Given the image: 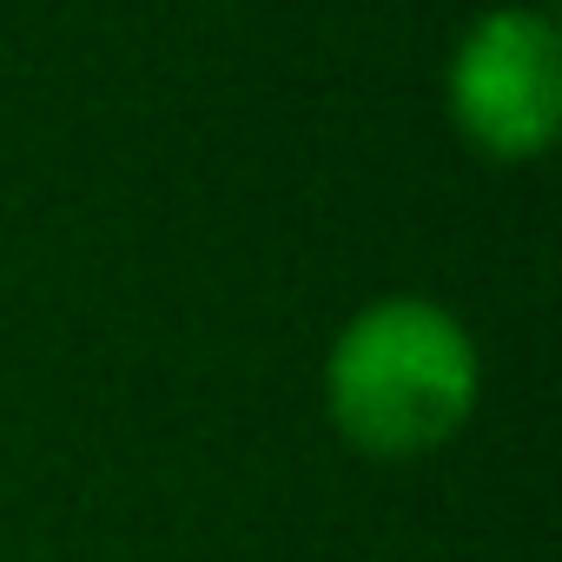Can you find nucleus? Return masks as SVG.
I'll return each mask as SVG.
<instances>
[{
	"instance_id": "nucleus-1",
	"label": "nucleus",
	"mask_w": 562,
	"mask_h": 562,
	"mask_svg": "<svg viewBox=\"0 0 562 562\" xmlns=\"http://www.w3.org/2000/svg\"><path fill=\"white\" fill-rule=\"evenodd\" d=\"M476 345L430 299L364 305L325 364V404L351 450L378 463L443 450L476 411Z\"/></svg>"
},
{
	"instance_id": "nucleus-2",
	"label": "nucleus",
	"mask_w": 562,
	"mask_h": 562,
	"mask_svg": "<svg viewBox=\"0 0 562 562\" xmlns=\"http://www.w3.org/2000/svg\"><path fill=\"white\" fill-rule=\"evenodd\" d=\"M457 126L490 159H536L562 120V47L542 14H483L450 60Z\"/></svg>"
}]
</instances>
